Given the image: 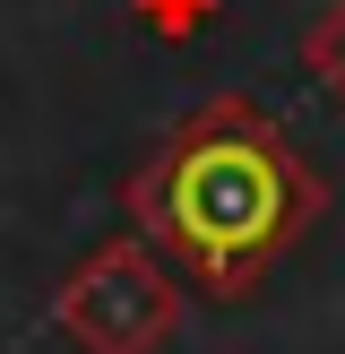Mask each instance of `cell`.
<instances>
[{"mask_svg":"<svg viewBox=\"0 0 345 354\" xmlns=\"http://www.w3.org/2000/svg\"><path fill=\"white\" fill-rule=\"evenodd\" d=\"M319 173L285 138V121L250 95H207L164 130V147L130 173L138 242L199 277V294L241 303L319 216Z\"/></svg>","mask_w":345,"mask_h":354,"instance_id":"obj_1","label":"cell"},{"mask_svg":"<svg viewBox=\"0 0 345 354\" xmlns=\"http://www.w3.org/2000/svg\"><path fill=\"white\" fill-rule=\"evenodd\" d=\"M52 328L78 354H164L181 328V286H172V259L155 242L121 234L103 251H86L78 268L52 294Z\"/></svg>","mask_w":345,"mask_h":354,"instance_id":"obj_2","label":"cell"},{"mask_svg":"<svg viewBox=\"0 0 345 354\" xmlns=\"http://www.w3.org/2000/svg\"><path fill=\"white\" fill-rule=\"evenodd\" d=\"M302 61H310V78L345 104V0H328V9L302 26Z\"/></svg>","mask_w":345,"mask_h":354,"instance_id":"obj_3","label":"cell"},{"mask_svg":"<svg viewBox=\"0 0 345 354\" xmlns=\"http://www.w3.org/2000/svg\"><path fill=\"white\" fill-rule=\"evenodd\" d=\"M130 9H138L147 35H172V44H181V35H199L207 17H216V0H130Z\"/></svg>","mask_w":345,"mask_h":354,"instance_id":"obj_4","label":"cell"}]
</instances>
